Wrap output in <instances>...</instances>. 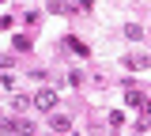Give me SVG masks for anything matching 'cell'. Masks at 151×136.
Segmentation results:
<instances>
[{"mask_svg":"<svg viewBox=\"0 0 151 136\" xmlns=\"http://www.w3.org/2000/svg\"><path fill=\"white\" fill-rule=\"evenodd\" d=\"M30 102H34L38 110H45V114H53V106H57V91H53V87H42V91H38V95L30 98Z\"/></svg>","mask_w":151,"mask_h":136,"instance_id":"cell-1","label":"cell"},{"mask_svg":"<svg viewBox=\"0 0 151 136\" xmlns=\"http://www.w3.org/2000/svg\"><path fill=\"white\" fill-rule=\"evenodd\" d=\"M49 12H57V15H76L72 0H49Z\"/></svg>","mask_w":151,"mask_h":136,"instance_id":"cell-2","label":"cell"},{"mask_svg":"<svg viewBox=\"0 0 151 136\" xmlns=\"http://www.w3.org/2000/svg\"><path fill=\"white\" fill-rule=\"evenodd\" d=\"M49 125H53V132H68V129H72V121H68L64 114H53V117H49Z\"/></svg>","mask_w":151,"mask_h":136,"instance_id":"cell-3","label":"cell"},{"mask_svg":"<svg viewBox=\"0 0 151 136\" xmlns=\"http://www.w3.org/2000/svg\"><path fill=\"white\" fill-rule=\"evenodd\" d=\"M0 129H12V132H30L23 121H12V117H0Z\"/></svg>","mask_w":151,"mask_h":136,"instance_id":"cell-4","label":"cell"},{"mask_svg":"<svg viewBox=\"0 0 151 136\" xmlns=\"http://www.w3.org/2000/svg\"><path fill=\"white\" fill-rule=\"evenodd\" d=\"M64 42H68V49H72V53H79V57H87V53H91V49H87L79 38H64Z\"/></svg>","mask_w":151,"mask_h":136,"instance_id":"cell-5","label":"cell"},{"mask_svg":"<svg viewBox=\"0 0 151 136\" xmlns=\"http://www.w3.org/2000/svg\"><path fill=\"white\" fill-rule=\"evenodd\" d=\"M125 38H132V42H140V38H144V30H140L136 23H129V27H125Z\"/></svg>","mask_w":151,"mask_h":136,"instance_id":"cell-6","label":"cell"},{"mask_svg":"<svg viewBox=\"0 0 151 136\" xmlns=\"http://www.w3.org/2000/svg\"><path fill=\"white\" fill-rule=\"evenodd\" d=\"M12 42H15V49H19V53H27V49H30V38H27V34H15Z\"/></svg>","mask_w":151,"mask_h":136,"instance_id":"cell-7","label":"cell"},{"mask_svg":"<svg viewBox=\"0 0 151 136\" xmlns=\"http://www.w3.org/2000/svg\"><path fill=\"white\" fill-rule=\"evenodd\" d=\"M125 102H129V106H144V95H140V91H129Z\"/></svg>","mask_w":151,"mask_h":136,"instance_id":"cell-8","label":"cell"},{"mask_svg":"<svg viewBox=\"0 0 151 136\" xmlns=\"http://www.w3.org/2000/svg\"><path fill=\"white\" fill-rule=\"evenodd\" d=\"M110 125H113V129H121V125H125V117H121V110H113V114H110Z\"/></svg>","mask_w":151,"mask_h":136,"instance_id":"cell-9","label":"cell"}]
</instances>
